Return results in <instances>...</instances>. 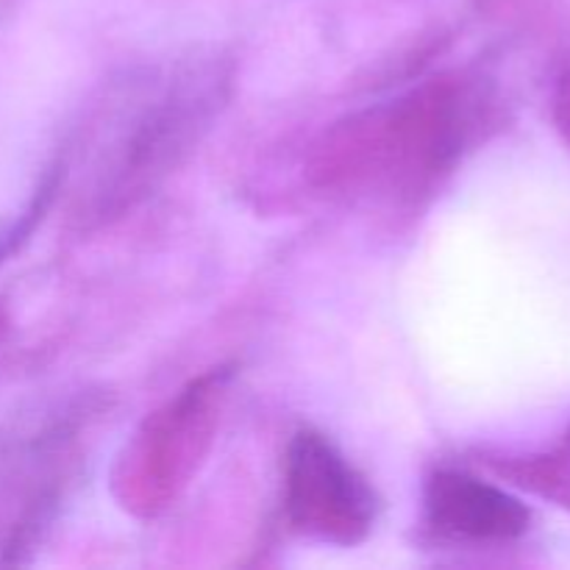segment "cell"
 Instances as JSON below:
<instances>
[{"label": "cell", "instance_id": "6da1fadb", "mask_svg": "<svg viewBox=\"0 0 570 570\" xmlns=\"http://www.w3.org/2000/svg\"><path fill=\"white\" fill-rule=\"evenodd\" d=\"M226 89L217 59H176L128 76L78 148L72 217L109 223L154 193L209 131Z\"/></svg>", "mask_w": 570, "mask_h": 570}, {"label": "cell", "instance_id": "7a4b0ae2", "mask_svg": "<svg viewBox=\"0 0 570 570\" xmlns=\"http://www.w3.org/2000/svg\"><path fill=\"white\" fill-rule=\"evenodd\" d=\"M488 122V92L460 72H443L326 131L312 178L337 195L417 200L454 170Z\"/></svg>", "mask_w": 570, "mask_h": 570}, {"label": "cell", "instance_id": "3957f363", "mask_svg": "<svg viewBox=\"0 0 570 570\" xmlns=\"http://www.w3.org/2000/svg\"><path fill=\"white\" fill-rule=\"evenodd\" d=\"M226 387L228 371L215 367L145 417L115 468L111 490L122 510L154 518L189 488L215 443Z\"/></svg>", "mask_w": 570, "mask_h": 570}, {"label": "cell", "instance_id": "277c9868", "mask_svg": "<svg viewBox=\"0 0 570 570\" xmlns=\"http://www.w3.org/2000/svg\"><path fill=\"white\" fill-rule=\"evenodd\" d=\"M284 507L298 532L334 546H356L376 523L379 501L343 451L317 432H298L284 462Z\"/></svg>", "mask_w": 570, "mask_h": 570}, {"label": "cell", "instance_id": "5b68a950", "mask_svg": "<svg viewBox=\"0 0 570 570\" xmlns=\"http://www.w3.org/2000/svg\"><path fill=\"white\" fill-rule=\"evenodd\" d=\"M423 504L434 532L465 543H510L523 538L532 523V512L521 499L462 471L434 473Z\"/></svg>", "mask_w": 570, "mask_h": 570}, {"label": "cell", "instance_id": "8992f818", "mask_svg": "<svg viewBox=\"0 0 570 570\" xmlns=\"http://www.w3.org/2000/svg\"><path fill=\"white\" fill-rule=\"evenodd\" d=\"M488 465L515 488L540 495L570 512V426L549 451L510 456V460H490Z\"/></svg>", "mask_w": 570, "mask_h": 570}, {"label": "cell", "instance_id": "52a82bcc", "mask_svg": "<svg viewBox=\"0 0 570 570\" xmlns=\"http://www.w3.org/2000/svg\"><path fill=\"white\" fill-rule=\"evenodd\" d=\"M551 115H554V126L560 137L570 145V59L557 76L554 95H551Z\"/></svg>", "mask_w": 570, "mask_h": 570}]
</instances>
